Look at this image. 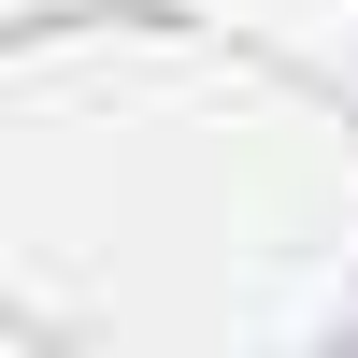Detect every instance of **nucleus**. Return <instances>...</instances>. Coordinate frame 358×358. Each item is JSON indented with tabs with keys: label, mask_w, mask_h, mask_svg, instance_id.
<instances>
[]
</instances>
